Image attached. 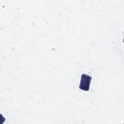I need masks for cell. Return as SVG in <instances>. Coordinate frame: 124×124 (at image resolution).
<instances>
[{
    "instance_id": "6da1fadb",
    "label": "cell",
    "mask_w": 124,
    "mask_h": 124,
    "mask_svg": "<svg viewBox=\"0 0 124 124\" xmlns=\"http://www.w3.org/2000/svg\"><path fill=\"white\" fill-rule=\"evenodd\" d=\"M92 79V78L91 76L85 74H83L81 76L79 88L84 91H88L90 89Z\"/></svg>"
}]
</instances>
